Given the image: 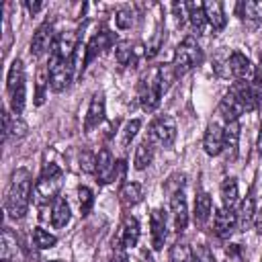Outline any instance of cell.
<instances>
[{
    "label": "cell",
    "instance_id": "cell-37",
    "mask_svg": "<svg viewBox=\"0 0 262 262\" xmlns=\"http://www.w3.org/2000/svg\"><path fill=\"white\" fill-rule=\"evenodd\" d=\"M133 45L129 41H121L117 47H115V57L121 66H131V59H133Z\"/></svg>",
    "mask_w": 262,
    "mask_h": 262
},
{
    "label": "cell",
    "instance_id": "cell-14",
    "mask_svg": "<svg viewBox=\"0 0 262 262\" xmlns=\"http://www.w3.org/2000/svg\"><path fill=\"white\" fill-rule=\"evenodd\" d=\"M104 113H106V102H104V94L102 92H94L86 111V119H84V131H92L96 129L102 121H104Z\"/></svg>",
    "mask_w": 262,
    "mask_h": 262
},
{
    "label": "cell",
    "instance_id": "cell-7",
    "mask_svg": "<svg viewBox=\"0 0 262 262\" xmlns=\"http://www.w3.org/2000/svg\"><path fill=\"white\" fill-rule=\"evenodd\" d=\"M147 139L158 147H170L176 139V121L172 115H160L149 123Z\"/></svg>",
    "mask_w": 262,
    "mask_h": 262
},
{
    "label": "cell",
    "instance_id": "cell-15",
    "mask_svg": "<svg viewBox=\"0 0 262 262\" xmlns=\"http://www.w3.org/2000/svg\"><path fill=\"white\" fill-rule=\"evenodd\" d=\"M113 45V35L104 29V31H100V33H96V35H92L90 37V41L86 43V47H84V68L88 66V63H92L104 49H108Z\"/></svg>",
    "mask_w": 262,
    "mask_h": 262
},
{
    "label": "cell",
    "instance_id": "cell-40",
    "mask_svg": "<svg viewBox=\"0 0 262 262\" xmlns=\"http://www.w3.org/2000/svg\"><path fill=\"white\" fill-rule=\"evenodd\" d=\"M78 201H80V211L82 215H88L90 209H92V203H94V194L88 186H80L78 188Z\"/></svg>",
    "mask_w": 262,
    "mask_h": 262
},
{
    "label": "cell",
    "instance_id": "cell-44",
    "mask_svg": "<svg viewBox=\"0 0 262 262\" xmlns=\"http://www.w3.org/2000/svg\"><path fill=\"white\" fill-rule=\"evenodd\" d=\"M254 88L262 90V55H260V61H258V66L254 70Z\"/></svg>",
    "mask_w": 262,
    "mask_h": 262
},
{
    "label": "cell",
    "instance_id": "cell-36",
    "mask_svg": "<svg viewBox=\"0 0 262 262\" xmlns=\"http://www.w3.org/2000/svg\"><path fill=\"white\" fill-rule=\"evenodd\" d=\"M133 23H135V12H133V8L127 6V4L121 6V8L117 10V14H115V25H117V29L127 31V29L133 27Z\"/></svg>",
    "mask_w": 262,
    "mask_h": 262
},
{
    "label": "cell",
    "instance_id": "cell-1",
    "mask_svg": "<svg viewBox=\"0 0 262 262\" xmlns=\"http://www.w3.org/2000/svg\"><path fill=\"white\" fill-rule=\"evenodd\" d=\"M33 194V178L27 168H18L12 172L6 194H4V209L12 219H23L29 211Z\"/></svg>",
    "mask_w": 262,
    "mask_h": 262
},
{
    "label": "cell",
    "instance_id": "cell-16",
    "mask_svg": "<svg viewBox=\"0 0 262 262\" xmlns=\"http://www.w3.org/2000/svg\"><path fill=\"white\" fill-rule=\"evenodd\" d=\"M139 235H141V227H139V221L133 217V215H127L119 227V233L115 237V244H121L123 248H133L137 246L139 242Z\"/></svg>",
    "mask_w": 262,
    "mask_h": 262
},
{
    "label": "cell",
    "instance_id": "cell-5",
    "mask_svg": "<svg viewBox=\"0 0 262 262\" xmlns=\"http://www.w3.org/2000/svg\"><path fill=\"white\" fill-rule=\"evenodd\" d=\"M215 72L221 78H231V80H237V82L248 80V76L252 74V61L242 51H231L229 55H225V59L217 61Z\"/></svg>",
    "mask_w": 262,
    "mask_h": 262
},
{
    "label": "cell",
    "instance_id": "cell-2",
    "mask_svg": "<svg viewBox=\"0 0 262 262\" xmlns=\"http://www.w3.org/2000/svg\"><path fill=\"white\" fill-rule=\"evenodd\" d=\"M61 184H63V170L53 162L43 164L41 176L33 186V201L37 205H49L51 201L59 199L57 194L61 190Z\"/></svg>",
    "mask_w": 262,
    "mask_h": 262
},
{
    "label": "cell",
    "instance_id": "cell-34",
    "mask_svg": "<svg viewBox=\"0 0 262 262\" xmlns=\"http://www.w3.org/2000/svg\"><path fill=\"white\" fill-rule=\"evenodd\" d=\"M170 262H194V258H192V248H190L184 239L174 242L172 248H170Z\"/></svg>",
    "mask_w": 262,
    "mask_h": 262
},
{
    "label": "cell",
    "instance_id": "cell-45",
    "mask_svg": "<svg viewBox=\"0 0 262 262\" xmlns=\"http://www.w3.org/2000/svg\"><path fill=\"white\" fill-rule=\"evenodd\" d=\"M25 6H27V10H29L31 14H37V12L43 8V2H31V0H27Z\"/></svg>",
    "mask_w": 262,
    "mask_h": 262
},
{
    "label": "cell",
    "instance_id": "cell-21",
    "mask_svg": "<svg viewBox=\"0 0 262 262\" xmlns=\"http://www.w3.org/2000/svg\"><path fill=\"white\" fill-rule=\"evenodd\" d=\"M239 149V121L225 123L223 127V151L227 154V160L233 162L237 158Z\"/></svg>",
    "mask_w": 262,
    "mask_h": 262
},
{
    "label": "cell",
    "instance_id": "cell-28",
    "mask_svg": "<svg viewBox=\"0 0 262 262\" xmlns=\"http://www.w3.org/2000/svg\"><path fill=\"white\" fill-rule=\"evenodd\" d=\"M186 10H188V23H190V29L196 33V35H203L207 31V16H205V10H203V4L199 2H188L186 4Z\"/></svg>",
    "mask_w": 262,
    "mask_h": 262
},
{
    "label": "cell",
    "instance_id": "cell-30",
    "mask_svg": "<svg viewBox=\"0 0 262 262\" xmlns=\"http://www.w3.org/2000/svg\"><path fill=\"white\" fill-rule=\"evenodd\" d=\"M70 219H72V211H70L68 201L61 199V196L55 199L53 207H51V223H53V227L61 229V227H66L70 223Z\"/></svg>",
    "mask_w": 262,
    "mask_h": 262
},
{
    "label": "cell",
    "instance_id": "cell-39",
    "mask_svg": "<svg viewBox=\"0 0 262 262\" xmlns=\"http://www.w3.org/2000/svg\"><path fill=\"white\" fill-rule=\"evenodd\" d=\"M78 164H80V170L86 172V174H94L96 172V156L92 151H88V149L80 151Z\"/></svg>",
    "mask_w": 262,
    "mask_h": 262
},
{
    "label": "cell",
    "instance_id": "cell-19",
    "mask_svg": "<svg viewBox=\"0 0 262 262\" xmlns=\"http://www.w3.org/2000/svg\"><path fill=\"white\" fill-rule=\"evenodd\" d=\"M115 168H117V164H115L113 154H111L106 147H102V149L98 151V156H96V172H94L96 180H98L100 184L113 182V180H115Z\"/></svg>",
    "mask_w": 262,
    "mask_h": 262
},
{
    "label": "cell",
    "instance_id": "cell-38",
    "mask_svg": "<svg viewBox=\"0 0 262 262\" xmlns=\"http://www.w3.org/2000/svg\"><path fill=\"white\" fill-rule=\"evenodd\" d=\"M139 127H141V121H139V119H131V121L123 127V133H121V145H123V147H127V145L131 143V139L137 135Z\"/></svg>",
    "mask_w": 262,
    "mask_h": 262
},
{
    "label": "cell",
    "instance_id": "cell-31",
    "mask_svg": "<svg viewBox=\"0 0 262 262\" xmlns=\"http://www.w3.org/2000/svg\"><path fill=\"white\" fill-rule=\"evenodd\" d=\"M154 160V143L149 139H143L137 147H135V158H133V166L135 170H145Z\"/></svg>",
    "mask_w": 262,
    "mask_h": 262
},
{
    "label": "cell",
    "instance_id": "cell-8",
    "mask_svg": "<svg viewBox=\"0 0 262 262\" xmlns=\"http://www.w3.org/2000/svg\"><path fill=\"white\" fill-rule=\"evenodd\" d=\"M49 88L53 92H61L70 86L74 74H76V61H49Z\"/></svg>",
    "mask_w": 262,
    "mask_h": 262
},
{
    "label": "cell",
    "instance_id": "cell-33",
    "mask_svg": "<svg viewBox=\"0 0 262 262\" xmlns=\"http://www.w3.org/2000/svg\"><path fill=\"white\" fill-rule=\"evenodd\" d=\"M49 88V68L41 66L35 78V104L41 106L45 100V90Z\"/></svg>",
    "mask_w": 262,
    "mask_h": 262
},
{
    "label": "cell",
    "instance_id": "cell-24",
    "mask_svg": "<svg viewBox=\"0 0 262 262\" xmlns=\"http://www.w3.org/2000/svg\"><path fill=\"white\" fill-rule=\"evenodd\" d=\"M203 10H205L207 25H209V29H211V31L219 33V31H223V29H225L227 18H225V12H223L221 2H213V0H209V2H205V4H203Z\"/></svg>",
    "mask_w": 262,
    "mask_h": 262
},
{
    "label": "cell",
    "instance_id": "cell-3",
    "mask_svg": "<svg viewBox=\"0 0 262 262\" xmlns=\"http://www.w3.org/2000/svg\"><path fill=\"white\" fill-rule=\"evenodd\" d=\"M205 59V53L201 49V45L192 39V37H186L176 49H174V57H172V70L178 76H184L186 72H190L192 68L201 66Z\"/></svg>",
    "mask_w": 262,
    "mask_h": 262
},
{
    "label": "cell",
    "instance_id": "cell-17",
    "mask_svg": "<svg viewBox=\"0 0 262 262\" xmlns=\"http://www.w3.org/2000/svg\"><path fill=\"white\" fill-rule=\"evenodd\" d=\"M229 90L235 94V98L239 100V104L244 106V111H246V113H252V111H256V108H258V104H260V96H258L256 88H254L252 84H248L246 80L235 82Z\"/></svg>",
    "mask_w": 262,
    "mask_h": 262
},
{
    "label": "cell",
    "instance_id": "cell-48",
    "mask_svg": "<svg viewBox=\"0 0 262 262\" xmlns=\"http://www.w3.org/2000/svg\"><path fill=\"white\" fill-rule=\"evenodd\" d=\"M49 262H61V260H49Z\"/></svg>",
    "mask_w": 262,
    "mask_h": 262
},
{
    "label": "cell",
    "instance_id": "cell-18",
    "mask_svg": "<svg viewBox=\"0 0 262 262\" xmlns=\"http://www.w3.org/2000/svg\"><path fill=\"white\" fill-rule=\"evenodd\" d=\"M203 147H205V154L211 158L223 151V127L217 121H211L207 125L205 135H203Z\"/></svg>",
    "mask_w": 262,
    "mask_h": 262
},
{
    "label": "cell",
    "instance_id": "cell-25",
    "mask_svg": "<svg viewBox=\"0 0 262 262\" xmlns=\"http://www.w3.org/2000/svg\"><path fill=\"white\" fill-rule=\"evenodd\" d=\"M211 211H213V201H211V194L201 190L196 194V201H194V213H192V219H194V225L196 227H205L207 221L211 219Z\"/></svg>",
    "mask_w": 262,
    "mask_h": 262
},
{
    "label": "cell",
    "instance_id": "cell-11",
    "mask_svg": "<svg viewBox=\"0 0 262 262\" xmlns=\"http://www.w3.org/2000/svg\"><path fill=\"white\" fill-rule=\"evenodd\" d=\"M0 260L2 262H25V252L18 244V237L4 227L0 237Z\"/></svg>",
    "mask_w": 262,
    "mask_h": 262
},
{
    "label": "cell",
    "instance_id": "cell-27",
    "mask_svg": "<svg viewBox=\"0 0 262 262\" xmlns=\"http://www.w3.org/2000/svg\"><path fill=\"white\" fill-rule=\"evenodd\" d=\"M141 199H143V188L139 182H125L119 188V201L125 209L135 207L137 203H141Z\"/></svg>",
    "mask_w": 262,
    "mask_h": 262
},
{
    "label": "cell",
    "instance_id": "cell-4",
    "mask_svg": "<svg viewBox=\"0 0 262 262\" xmlns=\"http://www.w3.org/2000/svg\"><path fill=\"white\" fill-rule=\"evenodd\" d=\"M6 92H8V102L10 108L14 113V117H18L25 108V100H27V84H25V68L20 59H14L10 63L8 76H6Z\"/></svg>",
    "mask_w": 262,
    "mask_h": 262
},
{
    "label": "cell",
    "instance_id": "cell-46",
    "mask_svg": "<svg viewBox=\"0 0 262 262\" xmlns=\"http://www.w3.org/2000/svg\"><path fill=\"white\" fill-rule=\"evenodd\" d=\"M254 227H256V233L262 235V207L256 211V217H254Z\"/></svg>",
    "mask_w": 262,
    "mask_h": 262
},
{
    "label": "cell",
    "instance_id": "cell-10",
    "mask_svg": "<svg viewBox=\"0 0 262 262\" xmlns=\"http://www.w3.org/2000/svg\"><path fill=\"white\" fill-rule=\"evenodd\" d=\"M55 39H57V37H55V33H53V20H51V18L43 20V23L37 27V31L33 33V39H31V55L41 57L45 51L53 49Z\"/></svg>",
    "mask_w": 262,
    "mask_h": 262
},
{
    "label": "cell",
    "instance_id": "cell-29",
    "mask_svg": "<svg viewBox=\"0 0 262 262\" xmlns=\"http://www.w3.org/2000/svg\"><path fill=\"white\" fill-rule=\"evenodd\" d=\"M237 225L246 231L252 223H254V217H256V201L252 194H248L242 203H239V209H237Z\"/></svg>",
    "mask_w": 262,
    "mask_h": 262
},
{
    "label": "cell",
    "instance_id": "cell-13",
    "mask_svg": "<svg viewBox=\"0 0 262 262\" xmlns=\"http://www.w3.org/2000/svg\"><path fill=\"white\" fill-rule=\"evenodd\" d=\"M235 227H237V215H235V211L233 209H227V207L217 209L215 219H213L215 235L221 237V239H227V237H231V233L235 231Z\"/></svg>",
    "mask_w": 262,
    "mask_h": 262
},
{
    "label": "cell",
    "instance_id": "cell-47",
    "mask_svg": "<svg viewBox=\"0 0 262 262\" xmlns=\"http://www.w3.org/2000/svg\"><path fill=\"white\" fill-rule=\"evenodd\" d=\"M256 147H258V151L262 154V123H260V133H258V143H256Z\"/></svg>",
    "mask_w": 262,
    "mask_h": 262
},
{
    "label": "cell",
    "instance_id": "cell-9",
    "mask_svg": "<svg viewBox=\"0 0 262 262\" xmlns=\"http://www.w3.org/2000/svg\"><path fill=\"white\" fill-rule=\"evenodd\" d=\"M78 53V33L76 31H63L57 35L49 61H70Z\"/></svg>",
    "mask_w": 262,
    "mask_h": 262
},
{
    "label": "cell",
    "instance_id": "cell-6",
    "mask_svg": "<svg viewBox=\"0 0 262 262\" xmlns=\"http://www.w3.org/2000/svg\"><path fill=\"white\" fill-rule=\"evenodd\" d=\"M162 94H164V88H162L160 72L156 68L147 76H143V80L139 82V102H141V108L147 111V113L156 111L158 104H160Z\"/></svg>",
    "mask_w": 262,
    "mask_h": 262
},
{
    "label": "cell",
    "instance_id": "cell-43",
    "mask_svg": "<svg viewBox=\"0 0 262 262\" xmlns=\"http://www.w3.org/2000/svg\"><path fill=\"white\" fill-rule=\"evenodd\" d=\"M113 262H129L127 248H123L121 244H115V248H113Z\"/></svg>",
    "mask_w": 262,
    "mask_h": 262
},
{
    "label": "cell",
    "instance_id": "cell-41",
    "mask_svg": "<svg viewBox=\"0 0 262 262\" xmlns=\"http://www.w3.org/2000/svg\"><path fill=\"white\" fill-rule=\"evenodd\" d=\"M192 258H194V262H215L211 250L205 244H199L196 248H192Z\"/></svg>",
    "mask_w": 262,
    "mask_h": 262
},
{
    "label": "cell",
    "instance_id": "cell-20",
    "mask_svg": "<svg viewBox=\"0 0 262 262\" xmlns=\"http://www.w3.org/2000/svg\"><path fill=\"white\" fill-rule=\"evenodd\" d=\"M149 227H151V246H154V250H162L164 248V242L168 237V221H166L164 211H160V209H154L151 211V215H149Z\"/></svg>",
    "mask_w": 262,
    "mask_h": 262
},
{
    "label": "cell",
    "instance_id": "cell-12",
    "mask_svg": "<svg viewBox=\"0 0 262 262\" xmlns=\"http://www.w3.org/2000/svg\"><path fill=\"white\" fill-rule=\"evenodd\" d=\"M170 215H172L174 229L178 233H182L188 225V205H186V196L182 190H178L170 196Z\"/></svg>",
    "mask_w": 262,
    "mask_h": 262
},
{
    "label": "cell",
    "instance_id": "cell-42",
    "mask_svg": "<svg viewBox=\"0 0 262 262\" xmlns=\"http://www.w3.org/2000/svg\"><path fill=\"white\" fill-rule=\"evenodd\" d=\"M182 184H184V174H172L166 182V190L170 192V196L178 190H182Z\"/></svg>",
    "mask_w": 262,
    "mask_h": 262
},
{
    "label": "cell",
    "instance_id": "cell-32",
    "mask_svg": "<svg viewBox=\"0 0 262 262\" xmlns=\"http://www.w3.org/2000/svg\"><path fill=\"white\" fill-rule=\"evenodd\" d=\"M221 201H223V207L227 209H233V205L239 201V188H237V182L235 178H225L221 182Z\"/></svg>",
    "mask_w": 262,
    "mask_h": 262
},
{
    "label": "cell",
    "instance_id": "cell-35",
    "mask_svg": "<svg viewBox=\"0 0 262 262\" xmlns=\"http://www.w3.org/2000/svg\"><path fill=\"white\" fill-rule=\"evenodd\" d=\"M31 239L35 244L37 250H51L55 244H57V237L49 231H45L43 227H35L33 233H31Z\"/></svg>",
    "mask_w": 262,
    "mask_h": 262
},
{
    "label": "cell",
    "instance_id": "cell-26",
    "mask_svg": "<svg viewBox=\"0 0 262 262\" xmlns=\"http://www.w3.org/2000/svg\"><path fill=\"white\" fill-rule=\"evenodd\" d=\"M2 133H4V141L8 137H25L27 135V123L20 117H10V113L4 108L2 111Z\"/></svg>",
    "mask_w": 262,
    "mask_h": 262
},
{
    "label": "cell",
    "instance_id": "cell-22",
    "mask_svg": "<svg viewBox=\"0 0 262 262\" xmlns=\"http://www.w3.org/2000/svg\"><path fill=\"white\" fill-rule=\"evenodd\" d=\"M219 115H221V119L225 121V123H231V121H239V115H244L246 111H244V106L239 104V100L235 98V94L229 90L223 98H221V102H219Z\"/></svg>",
    "mask_w": 262,
    "mask_h": 262
},
{
    "label": "cell",
    "instance_id": "cell-23",
    "mask_svg": "<svg viewBox=\"0 0 262 262\" xmlns=\"http://www.w3.org/2000/svg\"><path fill=\"white\" fill-rule=\"evenodd\" d=\"M237 16L248 23L250 27H256L262 23V2H254V0H242L235 6Z\"/></svg>",
    "mask_w": 262,
    "mask_h": 262
}]
</instances>
